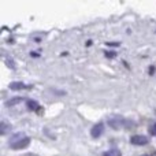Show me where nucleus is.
<instances>
[{
	"mask_svg": "<svg viewBox=\"0 0 156 156\" xmlns=\"http://www.w3.org/2000/svg\"><path fill=\"white\" fill-rule=\"evenodd\" d=\"M104 156H122V154L118 151V149H111V151L105 152Z\"/></svg>",
	"mask_w": 156,
	"mask_h": 156,
	"instance_id": "obj_8",
	"label": "nucleus"
},
{
	"mask_svg": "<svg viewBox=\"0 0 156 156\" xmlns=\"http://www.w3.org/2000/svg\"><path fill=\"white\" fill-rule=\"evenodd\" d=\"M103 130H104V125H103L101 122H99V123H96L90 129V136L93 138H99L100 136L103 134Z\"/></svg>",
	"mask_w": 156,
	"mask_h": 156,
	"instance_id": "obj_4",
	"label": "nucleus"
},
{
	"mask_svg": "<svg viewBox=\"0 0 156 156\" xmlns=\"http://www.w3.org/2000/svg\"><path fill=\"white\" fill-rule=\"evenodd\" d=\"M26 105H27V108H29V110H32V111L40 110V105H38V103L34 101V100H27V101H26Z\"/></svg>",
	"mask_w": 156,
	"mask_h": 156,
	"instance_id": "obj_6",
	"label": "nucleus"
},
{
	"mask_svg": "<svg viewBox=\"0 0 156 156\" xmlns=\"http://www.w3.org/2000/svg\"><path fill=\"white\" fill-rule=\"evenodd\" d=\"M29 145H30V138L29 137H23V138H21L19 141L14 143L12 145H11V148H14V149H25V148H27Z\"/></svg>",
	"mask_w": 156,
	"mask_h": 156,
	"instance_id": "obj_3",
	"label": "nucleus"
},
{
	"mask_svg": "<svg viewBox=\"0 0 156 156\" xmlns=\"http://www.w3.org/2000/svg\"><path fill=\"white\" fill-rule=\"evenodd\" d=\"M5 130H7V126H5V123H2V130H0V132H2V134H4Z\"/></svg>",
	"mask_w": 156,
	"mask_h": 156,
	"instance_id": "obj_10",
	"label": "nucleus"
},
{
	"mask_svg": "<svg viewBox=\"0 0 156 156\" xmlns=\"http://www.w3.org/2000/svg\"><path fill=\"white\" fill-rule=\"evenodd\" d=\"M21 101H22V97H12L11 100H8V101L5 103V105H7V107H12V105H16Z\"/></svg>",
	"mask_w": 156,
	"mask_h": 156,
	"instance_id": "obj_7",
	"label": "nucleus"
},
{
	"mask_svg": "<svg viewBox=\"0 0 156 156\" xmlns=\"http://www.w3.org/2000/svg\"><path fill=\"white\" fill-rule=\"evenodd\" d=\"M108 125L110 127H112L114 130H121V129H132L134 127V122L129 121V119H125L119 115H114L108 118Z\"/></svg>",
	"mask_w": 156,
	"mask_h": 156,
	"instance_id": "obj_1",
	"label": "nucleus"
},
{
	"mask_svg": "<svg viewBox=\"0 0 156 156\" xmlns=\"http://www.w3.org/2000/svg\"><path fill=\"white\" fill-rule=\"evenodd\" d=\"M151 156H156V154H152V155H151Z\"/></svg>",
	"mask_w": 156,
	"mask_h": 156,
	"instance_id": "obj_12",
	"label": "nucleus"
},
{
	"mask_svg": "<svg viewBox=\"0 0 156 156\" xmlns=\"http://www.w3.org/2000/svg\"><path fill=\"white\" fill-rule=\"evenodd\" d=\"M148 132H149V134H151V136H156V122H154V123L149 125Z\"/></svg>",
	"mask_w": 156,
	"mask_h": 156,
	"instance_id": "obj_9",
	"label": "nucleus"
},
{
	"mask_svg": "<svg viewBox=\"0 0 156 156\" xmlns=\"http://www.w3.org/2000/svg\"><path fill=\"white\" fill-rule=\"evenodd\" d=\"M105 56L107 58H114L115 56V54H114V52H105Z\"/></svg>",
	"mask_w": 156,
	"mask_h": 156,
	"instance_id": "obj_11",
	"label": "nucleus"
},
{
	"mask_svg": "<svg viewBox=\"0 0 156 156\" xmlns=\"http://www.w3.org/2000/svg\"><path fill=\"white\" fill-rule=\"evenodd\" d=\"M130 143L133 144V145H147L148 144V137H145V136H141V134H137V136H133V137H130Z\"/></svg>",
	"mask_w": 156,
	"mask_h": 156,
	"instance_id": "obj_2",
	"label": "nucleus"
},
{
	"mask_svg": "<svg viewBox=\"0 0 156 156\" xmlns=\"http://www.w3.org/2000/svg\"><path fill=\"white\" fill-rule=\"evenodd\" d=\"M10 89H12V90H19V89H27V85L23 82H11L10 83Z\"/></svg>",
	"mask_w": 156,
	"mask_h": 156,
	"instance_id": "obj_5",
	"label": "nucleus"
}]
</instances>
